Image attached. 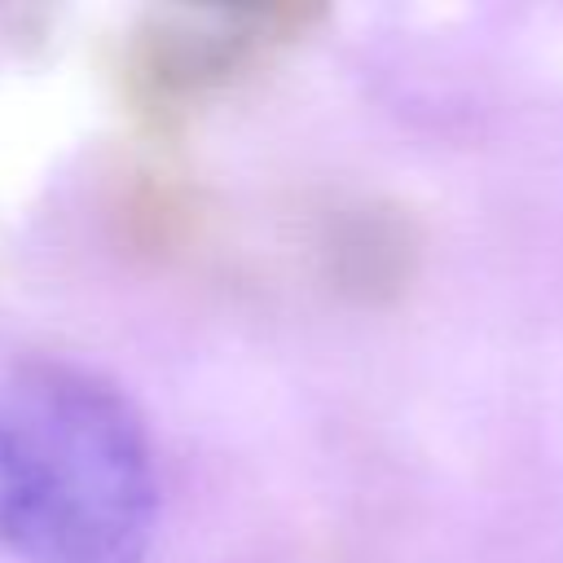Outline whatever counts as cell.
I'll return each mask as SVG.
<instances>
[{
  "mask_svg": "<svg viewBox=\"0 0 563 563\" xmlns=\"http://www.w3.org/2000/svg\"><path fill=\"white\" fill-rule=\"evenodd\" d=\"M158 475L136 405L75 361L0 383V545L26 563H141Z\"/></svg>",
  "mask_w": 563,
  "mask_h": 563,
  "instance_id": "1",
  "label": "cell"
},
{
  "mask_svg": "<svg viewBox=\"0 0 563 563\" xmlns=\"http://www.w3.org/2000/svg\"><path fill=\"white\" fill-rule=\"evenodd\" d=\"M321 255L330 277L347 295L383 299L409 282L418 238L396 207L356 202V207H339V216L321 233Z\"/></svg>",
  "mask_w": 563,
  "mask_h": 563,
  "instance_id": "3",
  "label": "cell"
},
{
  "mask_svg": "<svg viewBox=\"0 0 563 563\" xmlns=\"http://www.w3.org/2000/svg\"><path fill=\"white\" fill-rule=\"evenodd\" d=\"M317 4H172L150 9L123 48V88L150 119H176L251 66L303 40Z\"/></svg>",
  "mask_w": 563,
  "mask_h": 563,
  "instance_id": "2",
  "label": "cell"
}]
</instances>
